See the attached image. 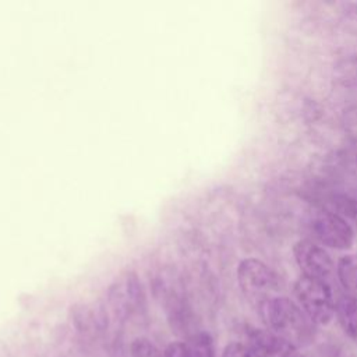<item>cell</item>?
Masks as SVG:
<instances>
[{"label":"cell","instance_id":"cell-1","mask_svg":"<svg viewBox=\"0 0 357 357\" xmlns=\"http://www.w3.org/2000/svg\"><path fill=\"white\" fill-rule=\"evenodd\" d=\"M265 329L280 340L298 349L314 339V322L301 307L287 297L278 296L258 307Z\"/></svg>","mask_w":357,"mask_h":357},{"label":"cell","instance_id":"cell-7","mask_svg":"<svg viewBox=\"0 0 357 357\" xmlns=\"http://www.w3.org/2000/svg\"><path fill=\"white\" fill-rule=\"evenodd\" d=\"M335 314L344 332L357 339V297L342 296L335 304Z\"/></svg>","mask_w":357,"mask_h":357},{"label":"cell","instance_id":"cell-3","mask_svg":"<svg viewBox=\"0 0 357 357\" xmlns=\"http://www.w3.org/2000/svg\"><path fill=\"white\" fill-rule=\"evenodd\" d=\"M297 304L314 324H328L335 315V301L326 282L301 276L294 284Z\"/></svg>","mask_w":357,"mask_h":357},{"label":"cell","instance_id":"cell-8","mask_svg":"<svg viewBox=\"0 0 357 357\" xmlns=\"http://www.w3.org/2000/svg\"><path fill=\"white\" fill-rule=\"evenodd\" d=\"M337 278L342 286L350 291V296H357V259L354 257H343L336 266Z\"/></svg>","mask_w":357,"mask_h":357},{"label":"cell","instance_id":"cell-10","mask_svg":"<svg viewBox=\"0 0 357 357\" xmlns=\"http://www.w3.org/2000/svg\"><path fill=\"white\" fill-rule=\"evenodd\" d=\"M222 357H264V356L248 343L233 342L225 347Z\"/></svg>","mask_w":357,"mask_h":357},{"label":"cell","instance_id":"cell-5","mask_svg":"<svg viewBox=\"0 0 357 357\" xmlns=\"http://www.w3.org/2000/svg\"><path fill=\"white\" fill-rule=\"evenodd\" d=\"M294 258L303 276L322 280L328 283V279L335 271L331 255L317 243L311 240H300L294 245Z\"/></svg>","mask_w":357,"mask_h":357},{"label":"cell","instance_id":"cell-2","mask_svg":"<svg viewBox=\"0 0 357 357\" xmlns=\"http://www.w3.org/2000/svg\"><path fill=\"white\" fill-rule=\"evenodd\" d=\"M237 280L244 296L257 307L279 296L280 280L278 275L259 259H243L237 268Z\"/></svg>","mask_w":357,"mask_h":357},{"label":"cell","instance_id":"cell-12","mask_svg":"<svg viewBox=\"0 0 357 357\" xmlns=\"http://www.w3.org/2000/svg\"><path fill=\"white\" fill-rule=\"evenodd\" d=\"M163 357H188L185 342H172L165 349Z\"/></svg>","mask_w":357,"mask_h":357},{"label":"cell","instance_id":"cell-11","mask_svg":"<svg viewBox=\"0 0 357 357\" xmlns=\"http://www.w3.org/2000/svg\"><path fill=\"white\" fill-rule=\"evenodd\" d=\"M134 356L135 357H159V353L151 343H148L144 339L141 340L138 339L134 343Z\"/></svg>","mask_w":357,"mask_h":357},{"label":"cell","instance_id":"cell-4","mask_svg":"<svg viewBox=\"0 0 357 357\" xmlns=\"http://www.w3.org/2000/svg\"><path fill=\"white\" fill-rule=\"evenodd\" d=\"M310 230L312 237L321 244L335 250H347L354 240L351 226L339 215L333 212H317L310 220Z\"/></svg>","mask_w":357,"mask_h":357},{"label":"cell","instance_id":"cell-6","mask_svg":"<svg viewBox=\"0 0 357 357\" xmlns=\"http://www.w3.org/2000/svg\"><path fill=\"white\" fill-rule=\"evenodd\" d=\"M248 344L264 357H305L298 349L273 336L266 329H254L248 336Z\"/></svg>","mask_w":357,"mask_h":357},{"label":"cell","instance_id":"cell-9","mask_svg":"<svg viewBox=\"0 0 357 357\" xmlns=\"http://www.w3.org/2000/svg\"><path fill=\"white\" fill-rule=\"evenodd\" d=\"M188 357H216L212 339L208 333H195L187 342Z\"/></svg>","mask_w":357,"mask_h":357}]
</instances>
